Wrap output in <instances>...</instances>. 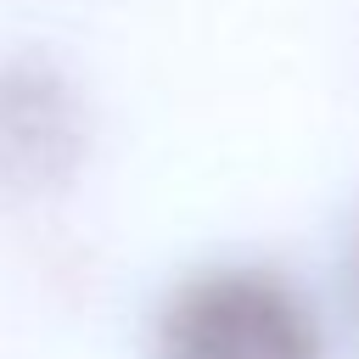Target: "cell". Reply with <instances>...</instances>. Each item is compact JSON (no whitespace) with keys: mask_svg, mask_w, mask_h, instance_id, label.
I'll list each match as a JSON object with an SVG mask.
<instances>
[{"mask_svg":"<svg viewBox=\"0 0 359 359\" xmlns=\"http://www.w3.org/2000/svg\"><path fill=\"white\" fill-rule=\"evenodd\" d=\"M79 112L67 84L39 62L0 67V174L50 180L73 163Z\"/></svg>","mask_w":359,"mask_h":359,"instance_id":"cell-2","label":"cell"},{"mask_svg":"<svg viewBox=\"0 0 359 359\" xmlns=\"http://www.w3.org/2000/svg\"><path fill=\"white\" fill-rule=\"evenodd\" d=\"M353 280H359V252H353Z\"/></svg>","mask_w":359,"mask_h":359,"instance_id":"cell-3","label":"cell"},{"mask_svg":"<svg viewBox=\"0 0 359 359\" xmlns=\"http://www.w3.org/2000/svg\"><path fill=\"white\" fill-rule=\"evenodd\" d=\"M157 359H320V320L269 264H208L157 314Z\"/></svg>","mask_w":359,"mask_h":359,"instance_id":"cell-1","label":"cell"}]
</instances>
